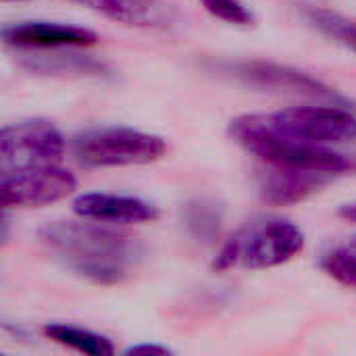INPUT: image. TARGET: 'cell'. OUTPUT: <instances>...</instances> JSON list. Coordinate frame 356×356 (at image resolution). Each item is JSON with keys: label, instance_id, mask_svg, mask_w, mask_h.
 Masks as SVG:
<instances>
[{"label": "cell", "instance_id": "obj_7", "mask_svg": "<svg viewBox=\"0 0 356 356\" xmlns=\"http://www.w3.org/2000/svg\"><path fill=\"white\" fill-rule=\"evenodd\" d=\"M77 179L58 165L0 173V200L4 209H35L73 194Z\"/></svg>", "mask_w": 356, "mask_h": 356}, {"label": "cell", "instance_id": "obj_2", "mask_svg": "<svg viewBox=\"0 0 356 356\" xmlns=\"http://www.w3.org/2000/svg\"><path fill=\"white\" fill-rule=\"evenodd\" d=\"M229 136L242 148L254 142H288L302 146H342L356 142V113L340 104L288 106L277 113H254L236 117Z\"/></svg>", "mask_w": 356, "mask_h": 356}, {"label": "cell", "instance_id": "obj_10", "mask_svg": "<svg viewBox=\"0 0 356 356\" xmlns=\"http://www.w3.org/2000/svg\"><path fill=\"white\" fill-rule=\"evenodd\" d=\"M73 213L96 223H152L159 219V209L136 196L88 192L73 200Z\"/></svg>", "mask_w": 356, "mask_h": 356}, {"label": "cell", "instance_id": "obj_9", "mask_svg": "<svg viewBox=\"0 0 356 356\" xmlns=\"http://www.w3.org/2000/svg\"><path fill=\"white\" fill-rule=\"evenodd\" d=\"M334 177L338 175L327 173V171L269 165L261 173L259 192H261V198L271 207H292L317 194Z\"/></svg>", "mask_w": 356, "mask_h": 356}, {"label": "cell", "instance_id": "obj_19", "mask_svg": "<svg viewBox=\"0 0 356 356\" xmlns=\"http://www.w3.org/2000/svg\"><path fill=\"white\" fill-rule=\"evenodd\" d=\"M338 217H340V219H344L346 223H356V200L355 202L344 204V207H340Z\"/></svg>", "mask_w": 356, "mask_h": 356}, {"label": "cell", "instance_id": "obj_5", "mask_svg": "<svg viewBox=\"0 0 356 356\" xmlns=\"http://www.w3.org/2000/svg\"><path fill=\"white\" fill-rule=\"evenodd\" d=\"M67 140L46 119H27L0 131V173L58 165L65 159Z\"/></svg>", "mask_w": 356, "mask_h": 356}, {"label": "cell", "instance_id": "obj_18", "mask_svg": "<svg viewBox=\"0 0 356 356\" xmlns=\"http://www.w3.org/2000/svg\"><path fill=\"white\" fill-rule=\"evenodd\" d=\"M125 355H171L167 346H156V344H136L125 350Z\"/></svg>", "mask_w": 356, "mask_h": 356}, {"label": "cell", "instance_id": "obj_13", "mask_svg": "<svg viewBox=\"0 0 356 356\" xmlns=\"http://www.w3.org/2000/svg\"><path fill=\"white\" fill-rule=\"evenodd\" d=\"M300 13H302V19L315 31L344 46L346 50L356 52V21L344 17L338 10H332L325 6H313V4H305Z\"/></svg>", "mask_w": 356, "mask_h": 356}, {"label": "cell", "instance_id": "obj_15", "mask_svg": "<svg viewBox=\"0 0 356 356\" xmlns=\"http://www.w3.org/2000/svg\"><path fill=\"white\" fill-rule=\"evenodd\" d=\"M321 269L338 284L356 288V234L338 242L323 254Z\"/></svg>", "mask_w": 356, "mask_h": 356}, {"label": "cell", "instance_id": "obj_14", "mask_svg": "<svg viewBox=\"0 0 356 356\" xmlns=\"http://www.w3.org/2000/svg\"><path fill=\"white\" fill-rule=\"evenodd\" d=\"M44 336L50 338L52 342L73 348L77 353L90 356H111L115 355V346L111 344L108 338L98 336L94 332L81 330V327H73V325H65V323H50L44 327Z\"/></svg>", "mask_w": 356, "mask_h": 356}, {"label": "cell", "instance_id": "obj_8", "mask_svg": "<svg viewBox=\"0 0 356 356\" xmlns=\"http://www.w3.org/2000/svg\"><path fill=\"white\" fill-rule=\"evenodd\" d=\"M2 38L17 50H50V48H88L98 44V33L67 23L23 21L2 29Z\"/></svg>", "mask_w": 356, "mask_h": 356}, {"label": "cell", "instance_id": "obj_12", "mask_svg": "<svg viewBox=\"0 0 356 356\" xmlns=\"http://www.w3.org/2000/svg\"><path fill=\"white\" fill-rule=\"evenodd\" d=\"M71 50V48H69ZM67 48H50V50H21L27 54H21V65L27 71L33 73H46V75H83V77H104L111 73V69L88 54H75Z\"/></svg>", "mask_w": 356, "mask_h": 356}, {"label": "cell", "instance_id": "obj_17", "mask_svg": "<svg viewBox=\"0 0 356 356\" xmlns=\"http://www.w3.org/2000/svg\"><path fill=\"white\" fill-rule=\"evenodd\" d=\"M200 2L209 15H213L215 19L225 21L229 25L248 27L254 23V15L240 0H200Z\"/></svg>", "mask_w": 356, "mask_h": 356}, {"label": "cell", "instance_id": "obj_1", "mask_svg": "<svg viewBox=\"0 0 356 356\" xmlns=\"http://www.w3.org/2000/svg\"><path fill=\"white\" fill-rule=\"evenodd\" d=\"M38 238L69 271L98 286L129 280L144 259L140 238L96 223L50 221Z\"/></svg>", "mask_w": 356, "mask_h": 356}, {"label": "cell", "instance_id": "obj_3", "mask_svg": "<svg viewBox=\"0 0 356 356\" xmlns=\"http://www.w3.org/2000/svg\"><path fill=\"white\" fill-rule=\"evenodd\" d=\"M305 248V234L286 219H254L240 227L219 250L213 269H271L290 263Z\"/></svg>", "mask_w": 356, "mask_h": 356}, {"label": "cell", "instance_id": "obj_4", "mask_svg": "<svg viewBox=\"0 0 356 356\" xmlns=\"http://www.w3.org/2000/svg\"><path fill=\"white\" fill-rule=\"evenodd\" d=\"M71 152L83 167H136L159 161L167 144L161 136L131 127H96L77 134Z\"/></svg>", "mask_w": 356, "mask_h": 356}, {"label": "cell", "instance_id": "obj_6", "mask_svg": "<svg viewBox=\"0 0 356 356\" xmlns=\"http://www.w3.org/2000/svg\"><path fill=\"white\" fill-rule=\"evenodd\" d=\"M221 69H223V73H229L238 81L252 86V88H261L265 92L286 94V96H294V98L315 100L321 104H340V106L353 108V104L348 102L346 96H342L340 92H336L321 79H317L305 71L286 67V65L265 63V60H240V63H225V65H221Z\"/></svg>", "mask_w": 356, "mask_h": 356}, {"label": "cell", "instance_id": "obj_16", "mask_svg": "<svg viewBox=\"0 0 356 356\" xmlns=\"http://www.w3.org/2000/svg\"><path fill=\"white\" fill-rule=\"evenodd\" d=\"M186 225L196 240L211 242L221 227V213L213 202L198 200L186 209Z\"/></svg>", "mask_w": 356, "mask_h": 356}, {"label": "cell", "instance_id": "obj_11", "mask_svg": "<svg viewBox=\"0 0 356 356\" xmlns=\"http://www.w3.org/2000/svg\"><path fill=\"white\" fill-rule=\"evenodd\" d=\"M129 27L165 29L173 23V10L165 0H69Z\"/></svg>", "mask_w": 356, "mask_h": 356}, {"label": "cell", "instance_id": "obj_20", "mask_svg": "<svg viewBox=\"0 0 356 356\" xmlns=\"http://www.w3.org/2000/svg\"><path fill=\"white\" fill-rule=\"evenodd\" d=\"M2 2H25V0H2Z\"/></svg>", "mask_w": 356, "mask_h": 356}]
</instances>
